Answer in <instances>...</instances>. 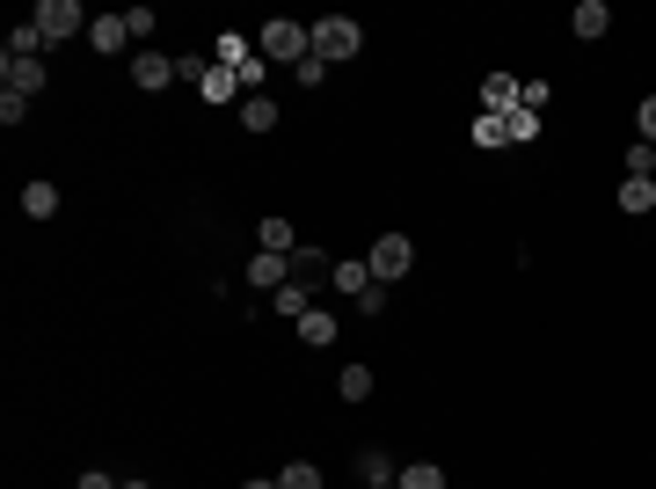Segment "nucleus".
I'll list each match as a JSON object with an SVG mask.
<instances>
[{
    "instance_id": "1",
    "label": "nucleus",
    "mask_w": 656,
    "mask_h": 489,
    "mask_svg": "<svg viewBox=\"0 0 656 489\" xmlns=\"http://www.w3.org/2000/svg\"><path fill=\"white\" fill-rule=\"evenodd\" d=\"M263 66H299V59H314V23H292V15H270L263 23Z\"/></svg>"
},
{
    "instance_id": "2",
    "label": "nucleus",
    "mask_w": 656,
    "mask_h": 489,
    "mask_svg": "<svg viewBox=\"0 0 656 489\" xmlns=\"http://www.w3.org/2000/svg\"><path fill=\"white\" fill-rule=\"evenodd\" d=\"M364 51V29L350 23V15H321L314 23V59L321 66H343V59H358Z\"/></svg>"
},
{
    "instance_id": "3",
    "label": "nucleus",
    "mask_w": 656,
    "mask_h": 489,
    "mask_svg": "<svg viewBox=\"0 0 656 489\" xmlns=\"http://www.w3.org/2000/svg\"><path fill=\"white\" fill-rule=\"evenodd\" d=\"M364 264H372V285H394V278H409V270H416V242H409V234H380Z\"/></svg>"
},
{
    "instance_id": "4",
    "label": "nucleus",
    "mask_w": 656,
    "mask_h": 489,
    "mask_svg": "<svg viewBox=\"0 0 656 489\" xmlns=\"http://www.w3.org/2000/svg\"><path fill=\"white\" fill-rule=\"evenodd\" d=\"M29 23H37V37H45V45H66L88 15H81V0H37V15H29Z\"/></svg>"
},
{
    "instance_id": "5",
    "label": "nucleus",
    "mask_w": 656,
    "mask_h": 489,
    "mask_svg": "<svg viewBox=\"0 0 656 489\" xmlns=\"http://www.w3.org/2000/svg\"><path fill=\"white\" fill-rule=\"evenodd\" d=\"M169 81H175V59H169V51H139V59H132V88H146V96H161Z\"/></svg>"
},
{
    "instance_id": "6",
    "label": "nucleus",
    "mask_w": 656,
    "mask_h": 489,
    "mask_svg": "<svg viewBox=\"0 0 656 489\" xmlns=\"http://www.w3.org/2000/svg\"><path fill=\"white\" fill-rule=\"evenodd\" d=\"M248 285H256V293H277V285H292V256H248Z\"/></svg>"
},
{
    "instance_id": "7",
    "label": "nucleus",
    "mask_w": 656,
    "mask_h": 489,
    "mask_svg": "<svg viewBox=\"0 0 656 489\" xmlns=\"http://www.w3.org/2000/svg\"><path fill=\"white\" fill-rule=\"evenodd\" d=\"M0 74H8V88H15V96H37V88H45V59H8V51H0Z\"/></svg>"
},
{
    "instance_id": "8",
    "label": "nucleus",
    "mask_w": 656,
    "mask_h": 489,
    "mask_svg": "<svg viewBox=\"0 0 656 489\" xmlns=\"http://www.w3.org/2000/svg\"><path fill=\"white\" fill-rule=\"evenodd\" d=\"M88 45H96L102 59L124 51V45H132V15H96V23H88Z\"/></svg>"
},
{
    "instance_id": "9",
    "label": "nucleus",
    "mask_w": 656,
    "mask_h": 489,
    "mask_svg": "<svg viewBox=\"0 0 656 489\" xmlns=\"http://www.w3.org/2000/svg\"><path fill=\"white\" fill-rule=\"evenodd\" d=\"M197 96H205V102H242L248 88H242V74H226V66H205V74H197Z\"/></svg>"
},
{
    "instance_id": "10",
    "label": "nucleus",
    "mask_w": 656,
    "mask_h": 489,
    "mask_svg": "<svg viewBox=\"0 0 656 489\" xmlns=\"http://www.w3.org/2000/svg\"><path fill=\"white\" fill-rule=\"evenodd\" d=\"M482 110L488 118H510V110H518V74H488L482 81Z\"/></svg>"
},
{
    "instance_id": "11",
    "label": "nucleus",
    "mask_w": 656,
    "mask_h": 489,
    "mask_svg": "<svg viewBox=\"0 0 656 489\" xmlns=\"http://www.w3.org/2000/svg\"><path fill=\"white\" fill-rule=\"evenodd\" d=\"M569 29H577L583 45H591V37H606V29H612V8H606V0H577V15H569Z\"/></svg>"
},
{
    "instance_id": "12",
    "label": "nucleus",
    "mask_w": 656,
    "mask_h": 489,
    "mask_svg": "<svg viewBox=\"0 0 656 489\" xmlns=\"http://www.w3.org/2000/svg\"><path fill=\"white\" fill-rule=\"evenodd\" d=\"M212 66H226V74H248V66H256V51H248V37H234V29H226V37L212 45Z\"/></svg>"
},
{
    "instance_id": "13",
    "label": "nucleus",
    "mask_w": 656,
    "mask_h": 489,
    "mask_svg": "<svg viewBox=\"0 0 656 489\" xmlns=\"http://www.w3.org/2000/svg\"><path fill=\"white\" fill-rule=\"evenodd\" d=\"M620 212H634V220L656 212V175H628V183H620Z\"/></svg>"
},
{
    "instance_id": "14",
    "label": "nucleus",
    "mask_w": 656,
    "mask_h": 489,
    "mask_svg": "<svg viewBox=\"0 0 656 489\" xmlns=\"http://www.w3.org/2000/svg\"><path fill=\"white\" fill-rule=\"evenodd\" d=\"M329 285H336V293H350V299H364V285H372V264H358V256H343V264L329 270Z\"/></svg>"
},
{
    "instance_id": "15",
    "label": "nucleus",
    "mask_w": 656,
    "mask_h": 489,
    "mask_svg": "<svg viewBox=\"0 0 656 489\" xmlns=\"http://www.w3.org/2000/svg\"><path fill=\"white\" fill-rule=\"evenodd\" d=\"M256 242H263L270 256H292V248H299V234H292V220H285V212H270V220L256 227Z\"/></svg>"
},
{
    "instance_id": "16",
    "label": "nucleus",
    "mask_w": 656,
    "mask_h": 489,
    "mask_svg": "<svg viewBox=\"0 0 656 489\" xmlns=\"http://www.w3.org/2000/svg\"><path fill=\"white\" fill-rule=\"evenodd\" d=\"M329 270H336V264H329L321 248H292V278H299L307 293H314V285H321V278H329Z\"/></svg>"
},
{
    "instance_id": "17",
    "label": "nucleus",
    "mask_w": 656,
    "mask_h": 489,
    "mask_svg": "<svg viewBox=\"0 0 656 489\" xmlns=\"http://www.w3.org/2000/svg\"><path fill=\"white\" fill-rule=\"evenodd\" d=\"M23 212H29V220H51V212H59V183H45V175L23 183Z\"/></svg>"
},
{
    "instance_id": "18",
    "label": "nucleus",
    "mask_w": 656,
    "mask_h": 489,
    "mask_svg": "<svg viewBox=\"0 0 656 489\" xmlns=\"http://www.w3.org/2000/svg\"><path fill=\"white\" fill-rule=\"evenodd\" d=\"M358 475H364V489H394V475H401V467H394L387 453L372 445V453H358Z\"/></svg>"
},
{
    "instance_id": "19",
    "label": "nucleus",
    "mask_w": 656,
    "mask_h": 489,
    "mask_svg": "<svg viewBox=\"0 0 656 489\" xmlns=\"http://www.w3.org/2000/svg\"><path fill=\"white\" fill-rule=\"evenodd\" d=\"M394 489H445V467L437 461H409L401 475H394Z\"/></svg>"
},
{
    "instance_id": "20",
    "label": "nucleus",
    "mask_w": 656,
    "mask_h": 489,
    "mask_svg": "<svg viewBox=\"0 0 656 489\" xmlns=\"http://www.w3.org/2000/svg\"><path fill=\"white\" fill-rule=\"evenodd\" d=\"M45 37H37V23H15V29H8V59H45Z\"/></svg>"
},
{
    "instance_id": "21",
    "label": "nucleus",
    "mask_w": 656,
    "mask_h": 489,
    "mask_svg": "<svg viewBox=\"0 0 656 489\" xmlns=\"http://www.w3.org/2000/svg\"><path fill=\"white\" fill-rule=\"evenodd\" d=\"M299 343H336V315H321V307H307V315H299Z\"/></svg>"
},
{
    "instance_id": "22",
    "label": "nucleus",
    "mask_w": 656,
    "mask_h": 489,
    "mask_svg": "<svg viewBox=\"0 0 656 489\" xmlns=\"http://www.w3.org/2000/svg\"><path fill=\"white\" fill-rule=\"evenodd\" d=\"M242 124L248 132H277V102L270 96H242Z\"/></svg>"
},
{
    "instance_id": "23",
    "label": "nucleus",
    "mask_w": 656,
    "mask_h": 489,
    "mask_svg": "<svg viewBox=\"0 0 656 489\" xmlns=\"http://www.w3.org/2000/svg\"><path fill=\"white\" fill-rule=\"evenodd\" d=\"M277 489H329V482H321V467H314V461H292L285 475H277Z\"/></svg>"
},
{
    "instance_id": "24",
    "label": "nucleus",
    "mask_w": 656,
    "mask_h": 489,
    "mask_svg": "<svg viewBox=\"0 0 656 489\" xmlns=\"http://www.w3.org/2000/svg\"><path fill=\"white\" fill-rule=\"evenodd\" d=\"M504 132H510V147H525V139H540V118H533V110H510Z\"/></svg>"
},
{
    "instance_id": "25",
    "label": "nucleus",
    "mask_w": 656,
    "mask_h": 489,
    "mask_svg": "<svg viewBox=\"0 0 656 489\" xmlns=\"http://www.w3.org/2000/svg\"><path fill=\"white\" fill-rule=\"evenodd\" d=\"M474 147H510V132H504V118H474Z\"/></svg>"
},
{
    "instance_id": "26",
    "label": "nucleus",
    "mask_w": 656,
    "mask_h": 489,
    "mask_svg": "<svg viewBox=\"0 0 656 489\" xmlns=\"http://www.w3.org/2000/svg\"><path fill=\"white\" fill-rule=\"evenodd\" d=\"M336 388H343V402H364V394H372V372H364V366H343Z\"/></svg>"
},
{
    "instance_id": "27",
    "label": "nucleus",
    "mask_w": 656,
    "mask_h": 489,
    "mask_svg": "<svg viewBox=\"0 0 656 489\" xmlns=\"http://www.w3.org/2000/svg\"><path fill=\"white\" fill-rule=\"evenodd\" d=\"M547 96H555L547 81H518V110H533V118H540V110H547Z\"/></svg>"
},
{
    "instance_id": "28",
    "label": "nucleus",
    "mask_w": 656,
    "mask_h": 489,
    "mask_svg": "<svg viewBox=\"0 0 656 489\" xmlns=\"http://www.w3.org/2000/svg\"><path fill=\"white\" fill-rule=\"evenodd\" d=\"M628 175H656V147H649V139H634V147H628Z\"/></svg>"
},
{
    "instance_id": "29",
    "label": "nucleus",
    "mask_w": 656,
    "mask_h": 489,
    "mask_svg": "<svg viewBox=\"0 0 656 489\" xmlns=\"http://www.w3.org/2000/svg\"><path fill=\"white\" fill-rule=\"evenodd\" d=\"M29 118V96H15V88H0V124H23Z\"/></svg>"
},
{
    "instance_id": "30",
    "label": "nucleus",
    "mask_w": 656,
    "mask_h": 489,
    "mask_svg": "<svg viewBox=\"0 0 656 489\" xmlns=\"http://www.w3.org/2000/svg\"><path fill=\"white\" fill-rule=\"evenodd\" d=\"M634 132H642V139L656 147V96H642V102H634Z\"/></svg>"
},
{
    "instance_id": "31",
    "label": "nucleus",
    "mask_w": 656,
    "mask_h": 489,
    "mask_svg": "<svg viewBox=\"0 0 656 489\" xmlns=\"http://www.w3.org/2000/svg\"><path fill=\"white\" fill-rule=\"evenodd\" d=\"M292 81H299V88H321V81H329V66H321V59H299V66H292Z\"/></svg>"
},
{
    "instance_id": "32",
    "label": "nucleus",
    "mask_w": 656,
    "mask_h": 489,
    "mask_svg": "<svg viewBox=\"0 0 656 489\" xmlns=\"http://www.w3.org/2000/svg\"><path fill=\"white\" fill-rule=\"evenodd\" d=\"M73 489H124V482H110L102 467H88V475H81V482H73Z\"/></svg>"
},
{
    "instance_id": "33",
    "label": "nucleus",
    "mask_w": 656,
    "mask_h": 489,
    "mask_svg": "<svg viewBox=\"0 0 656 489\" xmlns=\"http://www.w3.org/2000/svg\"><path fill=\"white\" fill-rule=\"evenodd\" d=\"M242 489H277V482H263V475H248V482H242Z\"/></svg>"
},
{
    "instance_id": "34",
    "label": "nucleus",
    "mask_w": 656,
    "mask_h": 489,
    "mask_svg": "<svg viewBox=\"0 0 656 489\" xmlns=\"http://www.w3.org/2000/svg\"><path fill=\"white\" fill-rule=\"evenodd\" d=\"M124 489H153V482H124Z\"/></svg>"
}]
</instances>
